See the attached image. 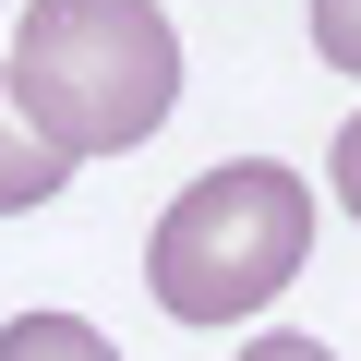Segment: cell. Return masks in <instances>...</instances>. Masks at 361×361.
I'll use <instances>...</instances> for the list:
<instances>
[{"label":"cell","instance_id":"cell-7","mask_svg":"<svg viewBox=\"0 0 361 361\" xmlns=\"http://www.w3.org/2000/svg\"><path fill=\"white\" fill-rule=\"evenodd\" d=\"M241 361H337V349H325V337H289V325H265V337H253Z\"/></svg>","mask_w":361,"mask_h":361},{"label":"cell","instance_id":"cell-4","mask_svg":"<svg viewBox=\"0 0 361 361\" xmlns=\"http://www.w3.org/2000/svg\"><path fill=\"white\" fill-rule=\"evenodd\" d=\"M0 361H121L85 313H13L0 325Z\"/></svg>","mask_w":361,"mask_h":361},{"label":"cell","instance_id":"cell-1","mask_svg":"<svg viewBox=\"0 0 361 361\" xmlns=\"http://www.w3.org/2000/svg\"><path fill=\"white\" fill-rule=\"evenodd\" d=\"M13 97L37 109V133L85 169V157H133L169 97H180V37L157 0H25L13 25Z\"/></svg>","mask_w":361,"mask_h":361},{"label":"cell","instance_id":"cell-2","mask_svg":"<svg viewBox=\"0 0 361 361\" xmlns=\"http://www.w3.org/2000/svg\"><path fill=\"white\" fill-rule=\"evenodd\" d=\"M313 253V180L277 169V157H229L205 180H180L157 241H145V277L180 325H241L265 313Z\"/></svg>","mask_w":361,"mask_h":361},{"label":"cell","instance_id":"cell-6","mask_svg":"<svg viewBox=\"0 0 361 361\" xmlns=\"http://www.w3.org/2000/svg\"><path fill=\"white\" fill-rule=\"evenodd\" d=\"M325 180H337V205H349V217H361V109H349V121H337V145H325Z\"/></svg>","mask_w":361,"mask_h":361},{"label":"cell","instance_id":"cell-5","mask_svg":"<svg viewBox=\"0 0 361 361\" xmlns=\"http://www.w3.org/2000/svg\"><path fill=\"white\" fill-rule=\"evenodd\" d=\"M313 61L361 73V0H313Z\"/></svg>","mask_w":361,"mask_h":361},{"label":"cell","instance_id":"cell-3","mask_svg":"<svg viewBox=\"0 0 361 361\" xmlns=\"http://www.w3.org/2000/svg\"><path fill=\"white\" fill-rule=\"evenodd\" d=\"M61 180H73V157L37 133V109L13 97V73H0V217H37Z\"/></svg>","mask_w":361,"mask_h":361}]
</instances>
